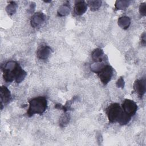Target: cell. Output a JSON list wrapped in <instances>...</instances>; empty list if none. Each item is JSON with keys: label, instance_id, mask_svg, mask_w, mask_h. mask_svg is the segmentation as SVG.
Here are the masks:
<instances>
[{"label": "cell", "instance_id": "d6986e66", "mask_svg": "<svg viewBox=\"0 0 146 146\" xmlns=\"http://www.w3.org/2000/svg\"><path fill=\"white\" fill-rule=\"evenodd\" d=\"M116 86L117 87L124 88V81L123 77H120L116 82Z\"/></svg>", "mask_w": 146, "mask_h": 146}, {"label": "cell", "instance_id": "52a82bcc", "mask_svg": "<svg viewBox=\"0 0 146 146\" xmlns=\"http://www.w3.org/2000/svg\"><path fill=\"white\" fill-rule=\"evenodd\" d=\"M46 16L41 12H37L33 14L31 17L30 23L33 27L36 28L42 25L46 21Z\"/></svg>", "mask_w": 146, "mask_h": 146}, {"label": "cell", "instance_id": "8fae6325", "mask_svg": "<svg viewBox=\"0 0 146 146\" xmlns=\"http://www.w3.org/2000/svg\"><path fill=\"white\" fill-rule=\"evenodd\" d=\"M92 59L94 62H102L104 60L105 56L102 48H96L91 54Z\"/></svg>", "mask_w": 146, "mask_h": 146}, {"label": "cell", "instance_id": "8992f818", "mask_svg": "<svg viewBox=\"0 0 146 146\" xmlns=\"http://www.w3.org/2000/svg\"><path fill=\"white\" fill-rule=\"evenodd\" d=\"M134 91L141 98L145 93L146 91V81L145 79H141L136 80L133 85Z\"/></svg>", "mask_w": 146, "mask_h": 146}, {"label": "cell", "instance_id": "5b68a950", "mask_svg": "<svg viewBox=\"0 0 146 146\" xmlns=\"http://www.w3.org/2000/svg\"><path fill=\"white\" fill-rule=\"evenodd\" d=\"M121 107L123 111L131 117L135 115L138 108L136 103L133 100L128 99H125L123 101Z\"/></svg>", "mask_w": 146, "mask_h": 146}, {"label": "cell", "instance_id": "9a60e30c", "mask_svg": "<svg viewBox=\"0 0 146 146\" xmlns=\"http://www.w3.org/2000/svg\"><path fill=\"white\" fill-rule=\"evenodd\" d=\"M68 5L69 4H63L60 8H59V10H58V15L59 16H64L69 13L70 6Z\"/></svg>", "mask_w": 146, "mask_h": 146}, {"label": "cell", "instance_id": "ffe728a7", "mask_svg": "<svg viewBox=\"0 0 146 146\" xmlns=\"http://www.w3.org/2000/svg\"><path fill=\"white\" fill-rule=\"evenodd\" d=\"M141 44L143 45V46H145V41H146V39H145V33H144L141 36Z\"/></svg>", "mask_w": 146, "mask_h": 146}, {"label": "cell", "instance_id": "4fadbf2b", "mask_svg": "<svg viewBox=\"0 0 146 146\" xmlns=\"http://www.w3.org/2000/svg\"><path fill=\"white\" fill-rule=\"evenodd\" d=\"M130 1H117L115 2V9L116 10H125L129 6Z\"/></svg>", "mask_w": 146, "mask_h": 146}, {"label": "cell", "instance_id": "3957f363", "mask_svg": "<svg viewBox=\"0 0 146 146\" xmlns=\"http://www.w3.org/2000/svg\"><path fill=\"white\" fill-rule=\"evenodd\" d=\"M29 107L26 115L31 117L35 114L42 115L47 108V100L44 96H38L29 101Z\"/></svg>", "mask_w": 146, "mask_h": 146}, {"label": "cell", "instance_id": "7a4b0ae2", "mask_svg": "<svg viewBox=\"0 0 146 146\" xmlns=\"http://www.w3.org/2000/svg\"><path fill=\"white\" fill-rule=\"evenodd\" d=\"M106 113L111 123L117 122L121 125H126L131 120V117L126 114L117 103L111 104L106 108Z\"/></svg>", "mask_w": 146, "mask_h": 146}, {"label": "cell", "instance_id": "ac0fdd59", "mask_svg": "<svg viewBox=\"0 0 146 146\" xmlns=\"http://www.w3.org/2000/svg\"><path fill=\"white\" fill-rule=\"evenodd\" d=\"M139 13L142 16H145L146 15V3H142L139 6Z\"/></svg>", "mask_w": 146, "mask_h": 146}, {"label": "cell", "instance_id": "30bf717a", "mask_svg": "<svg viewBox=\"0 0 146 146\" xmlns=\"http://www.w3.org/2000/svg\"><path fill=\"white\" fill-rule=\"evenodd\" d=\"M87 9V3L84 1H76L74 7V13L76 15H83Z\"/></svg>", "mask_w": 146, "mask_h": 146}, {"label": "cell", "instance_id": "ba28073f", "mask_svg": "<svg viewBox=\"0 0 146 146\" xmlns=\"http://www.w3.org/2000/svg\"><path fill=\"white\" fill-rule=\"evenodd\" d=\"M0 97H1V110L3 108V104H7L11 99V95L10 90L7 87L2 86L0 88Z\"/></svg>", "mask_w": 146, "mask_h": 146}, {"label": "cell", "instance_id": "277c9868", "mask_svg": "<svg viewBox=\"0 0 146 146\" xmlns=\"http://www.w3.org/2000/svg\"><path fill=\"white\" fill-rule=\"evenodd\" d=\"M96 74L102 83L104 85H107L112 79L113 74V68L109 64H105Z\"/></svg>", "mask_w": 146, "mask_h": 146}, {"label": "cell", "instance_id": "e0dca14e", "mask_svg": "<svg viewBox=\"0 0 146 146\" xmlns=\"http://www.w3.org/2000/svg\"><path fill=\"white\" fill-rule=\"evenodd\" d=\"M69 119H70V117H68V116L67 114L63 115L60 118V125H62V124H63L62 127H63L65 125V124H68L69 122Z\"/></svg>", "mask_w": 146, "mask_h": 146}, {"label": "cell", "instance_id": "6da1fadb", "mask_svg": "<svg viewBox=\"0 0 146 146\" xmlns=\"http://www.w3.org/2000/svg\"><path fill=\"white\" fill-rule=\"evenodd\" d=\"M2 70L3 79L6 83L15 80L16 83H20L27 76L26 72L15 61L10 60L6 62L2 67Z\"/></svg>", "mask_w": 146, "mask_h": 146}, {"label": "cell", "instance_id": "2e32d148", "mask_svg": "<svg viewBox=\"0 0 146 146\" xmlns=\"http://www.w3.org/2000/svg\"><path fill=\"white\" fill-rule=\"evenodd\" d=\"M17 5L14 1L10 2V3L6 6V10L9 15H13L16 11Z\"/></svg>", "mask_w": 146, "mask_h": 146}, {"label": "cell", "instance_id": "7c38bea8", "mask_svg": "<svg viewBox=\"0 0 146 146\" xmlns=\"http://www.w3.org/2000/svg\"><path fill=\"white\" fill-rule=\"evenodd\" d=\"M117 22H118V25L121 29L126 30L129 27L131 24V19L128 17L123 16V17H120L118 19Z\"/></svg>", "mask_w": 146, "mask_h": 146}, {"label": "cell", "instance_id": "5bb4252c", "mask_svg": "<svg viewBox=\"0 0 146 146\" xmlns=\"http://www.w3.org/2000/svg\"><path fill=\"white\" fill-rule=\"evenodd\" d=\"M87 5H88L90 10L91 11L98 10L102 5L101 1H88L87 2Z\"/></svg>", "mask_w": 146, "mask_h": 146}, {"label": "cell", "instance_id": "9c48e42d", "mask_svg": "<svg viewBox=\"0 0 146 146\" xmlns=\"http://www.w3.org/2000/svg\"><path fill=\"white\" fill-rule=\"evenodd\" d=\"M52 52V49L48 46H40L36 51V55L38 59L41 60L47 59Z\"/></svg>", "mask_w": 146, "mask_h": 146}]
</instances>
